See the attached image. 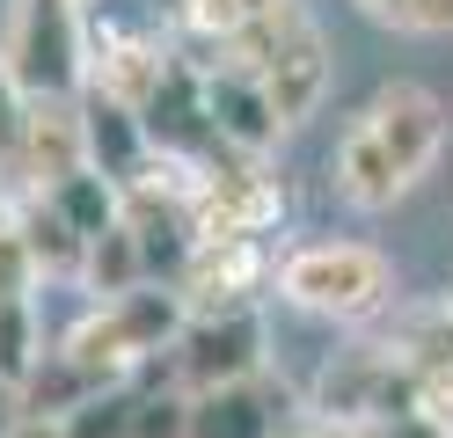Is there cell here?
<instances>
[{"instance_id":"23","label":"cell","mask_w":453,"mask_h":438,"mask_svg":"<svg viewBox=\"0 0 453 438\" xmlns=\"http://www.w3.org/2000/svg\"><path fill=\"white\" fill-rule=\"evenodd\" d=\"M358 15L410 29V37H453V0H358Z\"/></svg>"},{"instance_id":"1","label":"cell","mask_w":453,"mask_h":438,"mask_svg":"<svg viewBox=\"0 0 453 438\" xmlns=\"http://www.w3.org/2000/svg\"><path fill=\"white\" fill-rule=\"evenodd\" d=\"M439 146H446V103L432 88H417V81H388L344 125L329 175H336V190H344V204L388 212L395 197H410L424 175H432Z\"/></svg>"},{"instance_id":"25","label":"cell","mask_w":453,"mask_h":438,"mask_svg":"<svg viewBox=\"0 0 453 438\" xmlns=\"http://www.w3.org/2000/svg\"><path fill=\"white\" fill-rule=\"evenodd\" d=\"M365 438H453V431H446V417H432V409H410V417L365 424Z\"/></svg>"},{"instance_id":"13","label":"cell","mask_w":453,"mask_h":438,"mask_svg":"<svg viewBox=\"0 0 453 438\" xmlns=\"http://www.w3.org/2000/svg\"><path fill=\"white\" fill-rule=\"evenodd\" d=\"M168 58L154 37H132V29H96L88 37V88H103V96H118L132 110L154 103V88L168 81Z\"/></svg>"},{"instance_id":"8","label":"cell","mask_w":453,"mask_h":438,"mask_svg":"<svg viewBox=\"0 0 453 438\" xmlns=\"http://www.w3.org/2000/svg\"><path fill=\"white\" fill-rule=\"evenodd\" d=\"M264 81V96H271V110H278V125H307V117L322 110V96H329V44H322V29H315V15H300L286 37L271 44V58L264 66H249Z\"/></svg>"},{"instance_id":"6","label":"cell","mask_w":453,"mask_h":438,"mask_svg":"<svg viewBox=\"0 0 453 438\" xmlns=\"http://www.w3.org/2000/svg\"><path fill=\"white\" fill-rule=\"evenodd\" d=\"M168 365H176V388H190V395L226 388V380H257L264 373V321H257V307L190 314L176 350H168Z\"/></svg>"},{"instance_id":"28","label":"cell","mask_w":453,"mask_h":438,"mask_svg":"<svg viewBox=\"0 0 453 438\" xmlns=\"http://www.w3.org/2000/svg\"><path fill=\"white\" fill-rule=\"evenodd\" d=\"M439 417H446V431H453V402H446V409H439Z\"/></svg>"},{"instance_id":"10","label":"cell","mask_w":453,"mask_h":438,"mask_svg":"<svg viewBox=\"0 0 453 438\" xmlns=\"http://www.w3.org/2000/svg\"><path fill=\"white\" fill-rule=\"evenodd\" d=\"M278 431H286V388L264 373L190 395V438H278Z\"/></svg>"},{"instance_id":"20","label":"cell","mask_w":453,"mask_h":438,"mask_svg":"<svg viewBox=\"0 0 453 438\" xmlns=\"http://www.w3.org/2000/svg\"><path fill=\"white\" fill-rule=\"evenodd\" d=\"M132 417H139V380L88 395V402H81L73 417H59V424H66V438H132Z\"/></svg>"},{"instance_id":"4","label":"cell","mask_w":453,"mask_h":438,"mask_svg":"<svg viewBox=\"0 0 453 438\" xmlns=\"http://www.w3.org/2000/svg\"><path fill=\"white\" fill-rule=\"evenodd\" d=\"M278 292L322 321H373L395 300V271L365 242H300L278 256Z\"/></svg>"},{"instance_id":"12","label":"cell","mask_w":453,"mask_h":438,"mask_svg":"<svg viewBox=\"0 0 453 438\" xmlns=\"http://www.w3.org/2000/svg\"><path fill=\"white\" fill-rule=\"evenodd\" d=\"M73 168H88L81 103H30V132H22V197L59 190Z\"/></svg>"},{"instance_id":"24","label":"cell","mask_w":453,"mask_h":438,"mask_svg":"<svg viewBox=\"0 0 453 438\" xmlns=\"http://www.w3.org/2000/svg\"><path fill=\"white\" fill-rule=\"evenodd\" d=\"M132 438H190V388H139Z\"/></svg>"},{"instance_id":"7","label":"cell","mask_w":453,"mask_h":438,"mask_svg":"<svg viewBox=\"0 0 453 438\" xmlns=\"http://www.w3.org/2000/svg\"><path fill=\"white\" fill-rule=\"evenodd\" d=\"M264 285H278V263L264 249V234H197V249H190L183 278H176V292L190 300V314L249 307Z\"/></svg>"},{"instance_id":"21","label":"cell","mask_w":453,"mask_h":438,"mask_svg":"<svg viewBox=\"0 0 453 438\" xmlns=\"http://www.w3.org/2000/svg\"><path fill=\"white\" fill-rule=\"evenodd\" d=\"M22 132H30V96L15 88L8 58H0V190L22 197Z\"/></svg>"},{"instance_id":"22","label":"cell","mask_w":453,"mask_h":438,"mask_svg":"<svg viewBox=\"0 0 453 438\" xmlns=\"http://www.w3.org/2000/svg\"><path fill=\"white\" fill-rule=\"evenodd\" d=\"M37 256H30V234H22L15 204H0V300H37Z\"/></svg>"},{"instance_id":"19","label":"cell","mask_w":453,"mask_h":438,"mask_svg":"<svg viewBox=\"0 0 453 438\" xmlns=\"http://www.w3.org/2000/svg\"><path fill=\"white\" fill-rule=\"evenodd\" d=\"M44 358V336H37V300H0V388H22L30 365Z\"/></svg>"},{"instance_id":"27","label":"cell","mask_w":453,"mask_h":438,"mask_svg":"<svg viewBox=\"0 0 453 438\" xmlns=\"http://www.w3.org/2000/svg\"><path fill=\"white\" fill-rule=\"evenodd\" d=\"M8 438H66V424H59V417H22Z\"/></svg>"},{"instance_id":"15","label":"cell","mask_w":453,"mask_h":438,"mask_svg":"<svg viewBox=\"0 0 453 438\" xmlns=\"http://www.w3.org/2000/svg\"><path fill=\"white\" fill-rule=\"evenodd\" d=\"M15 219L30 234V256L44 278H81V263H88V234H81L51 197H15Z\"/></svg>"},{"instance_id":"26","label":"cell","mask_w":453,"mask_h":438,"mask_svg":"<svg viewBox=\"0 0 453 438\" xmlns=\"http://www.w3.org/2000/svg\"><path fill=\"white\" fill-rule=\"evenodd\" d=\"M278 438H365V424H344V417H307V424H286Z\"/></svg>"},{"instance_id":"3","label":"cell","mask_w":453,"mask_h":438,"mask_svg":"<svg viewBox=\"0 0 453 438\" xmlns=\"http://www.w3.org/2000/svg\"><path fill=\"white\" fill-rule=\"evenodd\" d=\"M88 37L96 29L81 22V0H15L0 58L30 103H81L88 96Z\"/></svg>"},{"instance_id":"2","label":"cell","mask_w":453,"mask_h":438,"mask_svg":"<svg viewBox=\"0 0 453 438\" xmlns=\"http://www.w3.org/2000/svg\"><path fill=\"white\" fill-rule=\"evenodd\" d=\"M183 321H190V300H183L176 285L147 278V285L118 292V300H96V307L59 336V350H73L103 388H125V380H139L147 365H161L168 350H176Z\"/></svg>"},{"instance_id":"5","label":"cell","mask_w":453,"mask_h":438,"mask_svg":"<svg viewBox=\"0 0 453 438\" xmlns=\"http://www.w3.org/2000/svg\"><path fill=\"white\" fill-rule=\"evenodd\" d=\"M197 234H271L286 219V183L264 168V154H219L205 161V183L190 197Z\"/></svg>"},{"instance_id":"9","label":"cell","mask_w":453,"mask_h":438,"mask_svg":"<svg viewBox=\"0 0 453 438\" xmlns=\"http://www.w3.org/2000/svg\"><path fill=\"white\" fill-rule=\"evenodd\" d=\"M81 139H88V168H103L118 190H132L139 175H147V161H154L147 117L132 103H118V96H103V88L81 96Z\"/></svg>"},{"instance_id":"14","label":"cell","mask_w":453,"mask_h":438,"mask_svg":"<svg viewBox=\"0 0 453 438\" xmlns=\"http://www.w3.org/2000/svg\"><path fill=\"white\" fill-rule=\"evenodd\" d=\"M88 395H103V380H96L88 365H81L73 350H59V343H51L44 358L30 365V380H22V388H15L22 417H73V409L88 402Z\"/></svg>"},{"instance_id":"29","label":"cell","mask_w":453,"mask_h":438,"mask_svg":"<svg viewBox=\"0 0 453 438\" xmlns=\"http://www.w3.org/2000/svg\"><path fill=\"white\" fill-rule=\"evenodd\" d=\"M446 314H453V300H446Z\"/></svg>"},{"instance_id":"16","label":"cell","mask_w":453,"mask_h":438,"mask_svg":"<svg viewBox=\"0 0 453 438\" xmlns=\"http://www.w3.org/2000/svg\"><path fill=\"white\" fill-rule=\"evenodd\" d=\"M81 285L96 292V300H118V292L147 285V256H139V234L118 219L110 234H96L88 242V263H81Z\"/></svg>"},{"instance_id":"18","label":"cell","mask_w":453,"mask_h":438,"mask_svg":"<svg viewBox=\"0 0 453 438\" xmlns=\"http://www.w3.org/2000/svg\"><path fill=\"white\" fill-rule=\"evenodd\" d=\"M278 8H286V0H183V22L212 51H226L234 37H249V29H257L264 15H278Z\"/></svg>"},{"instance_id":"11","label":"cell","mask_w":453,"mask_h":438,"mask_svg":"<svg viewBox=\"0 0 453 438\" xmlns=\"http://www.w3.org/2000/svg\"><path fill=\"white\" fill-rule=\"evenodd\" d=\"M205 110H212V132H219L226 154H271V139L286 132L271 96H264V81L249 66H212L205 73Z\"/></svg>"},{"instance_id":"17","label":"cell","mask_w":453,"mask_h":438,"mask_svg":"<svg viewBox=\"0 0 453 438\" xmlns=\"http://www.w3.org/2000/svg\"><path fill=\"white\" fill-rule=\"evenodd\" d=\"M44 197L59 204V212H66L81 234H88V242H96V234H110V227L125 219V190L110 183L103 168H73L66 183H59V190H44Z\"/></svg>"}]
</instances>
